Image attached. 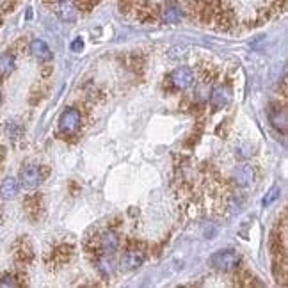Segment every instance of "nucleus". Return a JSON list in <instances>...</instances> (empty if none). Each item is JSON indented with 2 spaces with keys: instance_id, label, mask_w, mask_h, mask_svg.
<instances>
[{
  "instance_id": "f257e3e1",
  "label": "nucleus",
  "mask_w": 288,
  "mask_h": 288,
  "mask_svg": "<svg viewBox=\"0 0 288 288\" xmlns=\"http://www.w3.org/2000/svg\"><path fill=\"white\" fill-rule=\"evenodd\" d=\"M210 263L213 268L221 272L235 271L240 263V255L233 249H221V251H215L210 256Z\"/></svg>"
},
{
  "instance_id": "f03ea898",
  "label": "nucleus",
  "mask_w": 288,
  "mask_h": 288,
  "mask_svg": "<svg viewBox=\"0 0 288 288\" xmlns=\"http://www.w3.org/2000/svg\"><path fill=\"white\" fill-rule=\"evenodd\" d=\"M43 182V171L40 166L36 164H27L22 167L20 171V184L25 187V189L32 190L38 189Z\"/></svg>"
},
{
  "instance_id": "7ed1b4c3",
  "label": "nucleus",
  "mask_w": 288,
  "mask_h": 288,
  "mask_svg": "<svg viewBox=\"0 0 288 288\" xmlns=\"http://www.w3.org/2000/svg\"><path fill=\"white\" fill-rule=\"evenodd\" d=\"M169 82L176 91H185L194 84V71L189 66H180V68L173 69L169 75Z\"/></svg>"
},
{
  "instance_id": "20e7f679",
  "label": "nucleus",
  "mask_w": 288,
  "mask_h": 288,
  "mask_svg": "<svg viewBox=\"0 0 288 288\" xmlns=\"http://www.w3.org/2000/svg\"><path fill=\"white\" fill-rule=\"evenodd\" d=\"M80 121H82V118H80V112L77 111V109L71 107V109H68V111H64L61 114V119H59L61 134H64V135L75 134L80 127Z\"/></svg>"
},
{
  "instance_id": "39448f33",
  "label": "nucleus",
  "mask_w": 288,
  "mask_h": 288,
  "mask_svg": "<svg viewBox=\"0 0 288 288\" xmlns=\"http://www.w3.org/2000/svg\"><path fill=\"white\" fill-rule=\"evenodd\" d=\"M231 102V91L226 85H217L210 91V103L213 109H224Z\"/></svg>"
},
{
  "instance_id": "423d86ee",
  "label": "nucleus",
  "mask_w": 288,
  "mask_h": 288,
  "mask_svg": "<svg viewBox=\"0 0 288 288\" xmlns=\"http://www.w3.org/2000/svg\"><path fill=\"white\" fill-rule=\"evenodd\" d=\"M146 260V255L142 251H137V249H130L123 255L121 258V268L123 271H135L144 263Z\"/></svg>"
},
{
  "instance_id": "0eeeda50",
  "label": "nucleus",
  "mask_w": 288,
  "mask_h": 288,
  "mask_svg": "<svg viewBox=\"0 0 288 288\" xmlns=\"http://www.w3.org/2000/svg\"><path fill=\"white\" fill-rule=\"evenodd\" d=\"M57 14L62 22H75L79 16V7L73 0H59L57 2Z\"/></svg>"
},
{
  "instance_id": "6e6552de",
  "label": "nucleus",
  "mask_w": 288,
  "mask_h": 288,
  "mask_svg": "<svg viewBox=\"0 0 288 288\" xmlns=\"http://www.w3.org/2000/svg\"><path fill=\"white\" fill-rule=\"evenodd\" d=\"M233 180H235V184L239 187H249L255 182V169L247 164L239 166L235 169V173H233Z\"/></svg>"
},
{
  "instance_id": "1a4fd4ad",
  "label": "nucleus",
  "mask_w": 288,
  "mask_h": 288,
  "mask_svg": "<svg viewBox=\"0 0 288 288\" xmlns=\"http://www.w3.org/2000/svg\"><path fill=\"white\" fill-rule=\"evenodd\" d=\"M29 52L38 61H50L52 59V50L43 40H32L29 45Z\"/></svg>"
},
{
  "instance_id": "9d476101",
  "label": "nucleus",
  "mask_w": 288,
  "mask_h": 288,
  "mask_svg": "<svg viewBox=\"0 0 288 288\" xmlns=\"http://www.w3.org/2000/svg\"><path fill=\"white\" fill-rule=\"evenodd\" d=\"M268 121L281 134H286V111L283 107H274L268 111Z\"/></svg>"
},
{
  "instance_id": "9b49d317",
  "label": "nucleus",
  "mask_w": 288,
  "mask_h": 288,
  "mask_svg": "<svg viewBox=\"0 0 288 288\" xmlns=\"http://www.w3.org/2000/svg\"><path fill=\"white\" fill-rule=\"evenodd\" d=\"M119 247V237L114 231H103L100 235V251L103 255H112Z\"/></svg>"
},
{
  "instance_id": "f8f14e48",
  "label": "nucleus",
  "mask_w": 288,
  "mask_h": 288,
  "mask_svg": "<svg viewBox=\"0 0 288 288\" xmlns=\"http://www.w3.org/2000/svg\"><path fill=\"white\" fill-rule=\"evenodd\" d=\"M18 194V182L16 178L13 176H6L2 182H0V197L6 201L13 200Z\"/></svg>"
},
{
  "instance_id": "ddd939ff",
  "label": "nucleus",
  "mask_w": 288,
  "mask_h": 288,
  "mask_svg": "<svg viewBox=\"0 0 288 288\" xmlns=\"http://www.w3.org/2000/svg\"><path fill=\"white\" fill-rule=\"evenodd\" d=\"M182 18H184V11L178 6H174V4H167L162 9V20L166 23H178Z\"/></svg>"
},
{
  "instance_id": "4468645a",
  "label": "nucleus",
  "mask_w": 288,
  "mask_h": 288,
  "mask_svg": "<svg viewBox=\"0 0 288 288\" xmlns=\"http://www.w3.org/2000/svg\"><path fill=\"white\" fill-rule=\"evenodd\" d=\"M14 71V57L11 53H0V77H7Z\"/></svg>"
},
{
  "instance_id": "2eb2a0df",
  "label": "nucleus",
  "mask_w": 288,
  "mask_h": 288,
  "mask_svg": "<svg viewBox=\"0 0 288 288\" xmlns=\"http://www.w3.org/2000/svg\"><path fill=\"white\" fill-rule=\"evenodd\" d=\"M279 196H281V189H279L278 185L272 187V189L267 192V196L263 197V206H271L276 200H279Z\"/></svg>"
},
{
  "instance_id": "dca6fc26",
  "label": "nucleus",
  "mask_w": 288,
  "mask_h": 288,
  "mask_svg": "<svg viewBox=\"0 0 288 288\" xmlns=\"http://www.w3.org/2000/svg\"><path fill=\"white\" fill-rule=\"evenodd\" d=\"M98 271L102 272L103 276H111V274H112L114 267H112V262L107 258V256H103V258L98 260Z\"/></svg>"
},
{
  "instance_id": "f3484780",
  "label": "nucleus",
  "mask_w": 288,
  "mask_h": 288,
  "mask_svg": "<svg viewBox=\"0 0 288 288\" xmlns=\"http://www.w3.org/2000/svg\"><path fill=\"white\" fill-rule=\"evenodd\" d=\"M18 283L14 281L11 276H4V278H0V286H16Z\"/></svg>"
},
{
  "instance_id": "a211bd4d",
  "label": "nucleus",
  "mask_w": 288,
  "mask_h": 288,
  "mask_svg": "<svg viewBox=\"0 0 288 288\" xmlns=\"http://www.w3.org/2000/svg\"><path fill=\"white\" fill-rule=\"evenodd\" d=\"M82 46H84L82 40H75V41L71 43V50H73V52H80V50H82Z\"/></svg>"
},
{
  "instance_id": "6ab92c4d",
  "label": "nucleus",
  "mask_w": 288,
  "mask_h": 288,
  "mask_svg": "<svg viewBox=\"0 0 288 288\" xmlns=\"http://www.w3.org/2000/svg\"><path fill=\"white\" fill-rule=\"evenodd\" d=\"M0 158H2V150H0Z\"/></svg>"
},
{
  "instance_id": "aec40b11",
  "label": "nucleus",
  "mask_w": 288,
  "mask_h": 288,
  "mask_svg": "<svg viewBox=\"0 0 288 288\" xmlns=\"http://www.w3.org/2000/svg\"><path fill=\"white\" fill-rule=\"evenodd\" d=\"M0 103H2V96H0Z\"/></svg>"
}]
</instances>
